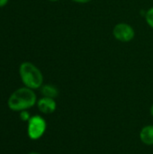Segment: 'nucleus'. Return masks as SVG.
I'll return each instance as SVG.
<instances>
[{"instance_id": "nucleus-1", "label": "nucleus", "mask_w": 153, "mask_h": 154, "mask_svg": "<svg viewBox=\"0 0 153 154\" xmlns=\"http://www.w3.org/2000/svg\"><path fill=\"white\" fill-rule=\"evenodd\" d=\"M37 96L33 89L26 87L14 90L7 100V106L10 110L22 112L33 107L37 104Z\"/></svg>"}, {"instance_id": "nucleus-2", "label": "nucleus", "mask_w": 153, "mask_h": 154, "mask_svg": "<svg viewBox=\"0 0 153 154\" xmlns=\"http://www.w3.org/2000/svg\"><path fill=\"white\" fill-rule=\"evenodd\" d=\"M19 76L24 87L39 89L43 85V75L41 69L30 61H24L19 66Z\"/></svg>"}, {"instance_id": "nucleus-3", "label": "nucleus", "mask_w": 153, "mask_h": 154, "mask_svg": "<svg viewBox=\"0 0 153 154\" xmlns=\"http://www.w3.org/2000/svg\"><path fill=\"white\" fill-rule=\"evenodd\" d=\"M47 129V123L45 119L39 116H32L27 122V134L31 140L36 141L43 136Z\"/></svg>"}, {"instance_id": "nucleus-4", "label": "nucleus", "mask_w": 153, "mask_h": 154, "mask_svg": "<svg viewBox=\"0 0 153 154\" xmlns=\"http://www.w3.org/2000/svg\"><path fill=\"white\" fill-rule=\"evenodd\" d=\"M112 33L116 41L124 43L132 42L135 37L134 28L131 24L124 22H120L116 23L113 28Z\"/></svg>"}, {"instance_id": "nucleus-5", "label": "nucleus", "mask_w": 153, "mask_h": 154, "mask_svg": "<svg viewBox=\"0 0 153 154\" xmlns=\"http://www.w3.org/2000/svg\"><path fill=\"white\" fill-rule=\"evenodd\" d=\"M36 105H37L39 111L44 115L52 114L57 109V103H56L55 99L50 98V97H42L41 98L38 99Z\"/></svg>"}, {"instance_id": "nucleus-6", "label": "nucleus", "mask_w": 153, "mask_h": 154, "mask_svg": "<svg viewBox=\"0 0 153 154\" xmlns=\"http://www.w3.org/2000/svg\"><path fill=\"white\" fill-rule=\"evenodd\" d=\"M141 142L148 146L153 145V125H145L142 128L139 134Z\"/></svg>"}, {"instance_id": "nucleus-7", "label": "nucleus", "mask_w": 153, "mask_h": 154, "mask_svg": "<svg viewBox=\"0 0 153 154\" xmlns=\"http://www.w3.org/2000/svg\"><path fill=\"white\" fill-rule=\"evenodd\" d=\"M40 89H41V94L42 95V97H50L55 99L60 94L58 88L51 84H43Z\"/></svg>"}, {"instance_id": "nucleus-8", "label": "nucleus", "mask_w": 153, "mask_h": 154, "mask_svg": "<svg viewBox=\"0 0 153 154\" xmlns=\"http://www.w3.org/2000/svg\"><path fill=\"white\" fill-rule=\"evenodd\" d=\"M144 18H145V22L148 24V26L150 28L153 29V6L150 7L144 14Z\"/></svg>"}, {"instance_id": "nucleus-9", "label": "nucleus", "mask_w": 153, "mask_h": 154, "mask_svg": "<svg viewBox=\"0 0 153 154\" xmlns=\"http://www.w3.org/2000/svg\"><path fill=\"white\" fill-rule=\"evenodd\" d=\"M31 115L29 114V112H27V110H24V111H22L20 112V118L22 119V121L23 122H28L31 118Z\"/></svg>"}, {"instance_id": "nucleus-10", "label": "nucleus", "mask_w": 153, "mask_h": 154, "mask_svg": "<svg viewBox=\"0 0 153 154\" xmlns=\"http://www.w3.org/2000/svg\"><path fill=\"white\" fill-rule=\"evenodd\" d=\"M74 3H77V4H81V5H84V4H87V3H90L92 0H70Z\"/></svg>"}, {"instance_id": "nucleus-11", "label": "nucleus", "mask_w": 153, "mask_h": 154, "mask_svg": "<svg viewBox=\"0 0 153 154\" xmlns=\"http://www.w3.org/2000/svg\"><path fill=\"white\" fill-rule=\"evenodd\" d=\"M9 0H0V7H4L5 5H7Z\"/></svg>"}, {"instance_id": "nucleus-12", "label": "nucleus", "mask_w": 153, "mask_h": 154, "mask_svg": "<svg viewBox=\"0 0 153 154\" xmlns=\"http://www.w3.org/2000/svg\"><path fill=\"white\" fill-rule=\"evenodd\" d=\"M150 114H151V116L153 117V105L151 106V108H150Z\"/></svg>"}, {"instance_id": "nucleus-13", "label": "nucleus", "mask_w": 153, "mask_h": 154, "mask_svg": "<svg viewBox=\"0 0 153 154\" xmlns=\"http://www.w3.org/2000/svg\"><path fill=\"white\" fill-rule=\"evenodd\" d=\"M28 154H41V153H39V152H29Z\"/></svg>"}, {"instance_id": "nucleus-14", "label": "nucleus", "mask_w": 153, "mask_h": 154, "mask_svg": "<svg viewBox=\"0 0 153 154\" xmlns=\"http://www.w3.org/2000/svg\"><path fill=\"white\" fill-rule=\"evenodd\" d=\"M48 1H50V2H52V3H54V2H58V1H60V0H48Z\"/></svg>"}]
</instances>
